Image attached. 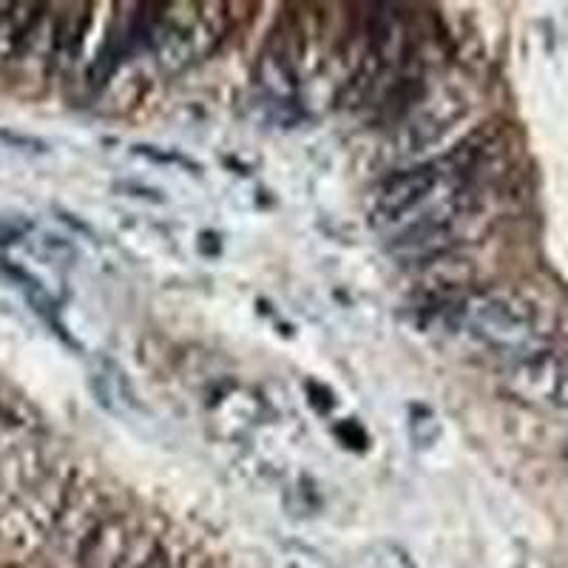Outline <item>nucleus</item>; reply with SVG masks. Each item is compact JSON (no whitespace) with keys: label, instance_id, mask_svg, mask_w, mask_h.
Segmentation results:
<instances>
[{"label":"nucleus","instance_id":"1","mask_svg":"<svg viewBox=\"0 0 568 568\" xmlns=\"http://www.w3.org/2000/svg\"><path fill=\"white\" fill-rule=\"evenodd\" d=\"M446 307L460 329L509 362L540 347L535 307L517 293L480 291Z\"/></svg>","mask_w":568,"mask_h":568},{"label":"nucleus","instance_id":"2","mask_svg":"<svg viewBox=\"0 0 568 568\" xmlns=\"http://www.w3.org/2000/svg\"><path fill=\"white\" fill-rule=\"evenodd\" d=\"M466 98L455 89H440L420 94L418 103L409 105L407 114L395 123L393 136L387 142V151L393 160H409L420 151L433 149L435 142L446 136V131L455 129L466 114Z\"/></svg>","mask_w":568,"mask_h":568},{"label":"nucleus","instance_id":"3","mask_svg":"<svg viewBox=\"0 0 568 568\" xmlns=\"http://www.w3.org/2000/svg\"><path fill=\"white\" fill-rule=\"evenodd\" d=\"M213 40H216V29L207 23L202 7L196 3H191V12H180V3H176V7H169V12H156L151 20L149 45L169 71H180L182 65L194 63Z\"/></svg>","mask_w":568,"mask_h":568},{"label":"nucleus","instance_id":"4","mask_svg":"<svg viewBox=\"0 0 568 568\" xmlns=\"http://www.w3.org/2000/svg\"><path fill=\"white\" fill-rule=\"evenodd\" d=\"M504 382L506 389L526 404L568 407V358L549 347H535L509 362Z\"/></svg>","mask_w":568,"mask_h":568},{"label":"nucleus","instance_id":"5","mask_svg":"<svg viewBox=\"0 0 568 568\" xmlns=\"http://www.w3.org/2000/svg\"><path fill=\"white\" fill-rule=\"evenodd\" d=\"M145 531L136 529L125 515H114L91 526L80 542V568H136L131 555Z\"/></svg>","mask_w":568,"mask_h":568},{"label":"nucleus","instance_id":"6","mask_svg":"<svg viewBox=\"0 0 568 568\" xmlns=\"http://www.w3.org/2000/svg\"><path fill=\"white\" fill-rule=\"evenodd\" d=\"M142 568H171L169 555H162V551H156V555L151 557V560L145 562V566H142Z\"/></svg>","mask_w":568,"mask_h":568},{"label":"nucleus","instance_id":"7","mask_svg":"<svg viewBox=\"0 0 568 568\" xmlns=\"http://www.w3.org/2000/svg\"><path fill=\"white\" fill-rule=\"evenodd\" d=\"M566 460H568V444H566Z\"/></svg>","mask_w":568,"mask_h":568}]
</instances>
